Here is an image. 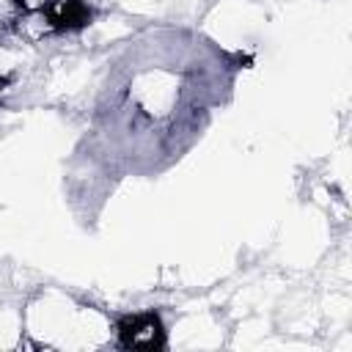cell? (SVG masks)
I'll return each mask as SVG.
<instances>
[{
    "label": "cell",
    "mask_w": 352,
    "mask_h": 352,
    "mask_svg": "<svg viewBox=\"0 0 352 352\" xmlns=\"http://www.w3.org/2000/svg\"><path fill=\"white\" fill-rule=\"evenodd\" d=\"M118 344L126 349H162L165 330L157 314H138L118 322Z\"/></svg>",
    "instance_id": "cell-1"
},
{
    "label": "cell",
    "mask_w": 352,
    "mask_h": 352,
    "mask_svg": "<svg viewBox=\"0 0 352 352\" xmlns=\"http://www.w3.org/2000/svg\"><path fill=\"white\" fill-rule=\"evenodd\" d=\"M44 11L52 19L55 30H63V33L82 30L91 22V14H94V8L85 0H50Z\"/></svg>",
    "instance_id": "cell-2"
},
{
    "label": "cell",
    "mask_w": 352,
    "mask_h": 352,
    "mask_svg": "<svg viewBox=\"0 0 352 352\" xmlns=\"http://www.w3.org/2000/svg\"><path fill=\"white\" fill-rule=\"evenodd\" d=\"M8 33H11L14 38H19L22 44H38V41H44L47 36H52V33H58V30H55L52 19L47 16V11L41 8V11H19V14L14 16Z\"/></svg>",
    "instance_id": "cell-3"
},
{
    "label": "cell",
    "mask_w": 352,
    "mask_h": 352,
    "mask_svg": "<svg viewBox=\"0 0 352 352\" xmlns=\"http://www.w3.org/2000/svg\"><path fill=\"white\" fill-rule=\"evenodd\" d=\"M47 3L50 0H14V6L19 11H41V8H47Z\"/></svg>",
    "instance_id": "cell-4"
}]
</instances>
